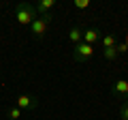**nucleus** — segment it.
<instances>
[{
	"instance_id": "1",
	"label": "nucleus",
	"mask_w": 128,
	"mask_h": 120,
	"mask_svg": "<svg viewBox=\"0 0 128 120\" xmlns=\"http://www.w3.org/2000/svg\"><path fill=\"white\" fill-rule=\"evenodd\" d=\"M36 17H38V13L34 9V5H30V2H19L15 7V22L22 28H30V24Z\"/></svg>"
},
{
	"instance_id": "2",
	"label": "nucleus",
	"mask_w": 128,
	"mask_h": 120,
	"mask_svg": "<svg viewBox=\"0 0 128 120\" xmlns=\"http://www.w3.org/2000/svg\"><path fill=\"white\" fill-rule=\"evenodd\" d=\"M51 19H54V15H38V17L30 24V34L34 39H43L47 34V30H49Z\"/></svg>"
},
{
	"instance_id": "3",
	"label": "nucleus",
	"mask_w": 128,
	"mask_h": 120,
	"mask_svg": "<svg viewBox=\"0 0 128 120\" xmlns=\"http://www.w3.org/2000/svg\"><path fill=\"white\" fill-rule=\"evenodd\" d=\"M13 105L19 107L22 111H32L38 107V99L34 94H28V92H19L17 97L13 99Z\"/></svg>"
},
{
	"instance_id": "4",
	"label": "nucleus",
	"mask_w": 128,
	"mask_h": 120,
	"mask_svg": "<svg viewBox=\"0 0 128 120\" xmlns=\"http://www.w3.org/2000/svg\"><path fill=\"white\" fill-rule=\"evenodd\" d=\"M73 58H75V62H81V65H86V62H90V60L94 58V47L81 41L79 45L73 47Z\"/></svg>"
},
{
	"instance_id": "5",
	"label": "nucleus",
	"mask_w": 128,
	"mask_h": 120,
	"mask_svg": "<svg viewBox=\"0 0 128 120\" xmlns=\"http://www.w3.org/2000/svg\"><path fill=\"white\" fill-rule=\"evenodd\" d=\"M111 94L126 103L128 101V79H115L113 86H111Z\"/></svg>"
},
{
	"instance_id": "6",
	"label": "nucleus",
	"mask_w": 128,
	"mask_h": 120,
	"mask_svg": "<svg viewBox=\"0 0 128 120\" xmlns=\"http://www.w3.org/2000/svg\"><path fill=\"white\" fill-rule=\"evenodd\" d=\"M98 41H100V30H96V28H88V30H83V43H88V45L94 47Z\"/></svg>"
},
{
	"instance_id": "7",
	"label": "nucleus",
	"mask_w": 128,
	"mask_h": 120,
	"mask_svg": "<svg viewBox=\"0 0 128 120\" xmlns=\"http://www.w3.org/2000/svg\"><path fill=\"white\" fill-rule=\"evenodd\" d=\"M38 15H51V11L56 9V0H41L38 5H34Z\"/></svg>"
},
{
	"instance_id": "8",
	"label": "nucleus",
	"mask_w": 128,
	"mask_h": 120,
	"mask_svg": "<svg viewBox=\"0 0 128 120\" xmlns=\"http://www.w3.org/2000/svg\"><path fill=\"white\" fill-rule=\"evenodd\" d=\"M68 41L73 43V47H75V45H79V43L83 41V30H81L79 26H73V28L68 30Z\"/></svg>"
},
{
	"instance_id": "9",
	"label": "nucleus",
	"mask_w": 128,
	"mask_h": 120,
	"mask_svg": "<svg viewBox=\"0 0 128 120\" xmlns=\"http://www.w3.org/2000/svg\"><path fill=\"white\" fill-rule=\"evenodd\" d=\"M100 45H102V49L115 47V45H118V39H115L113 34H105V37H100Z\"/></svg>"
},
{
	"instance_id": "10",
	"label": "nucleus",
	"mask_w": 128,
	"mask_h": 120,
	"mask_svg": "<svg viewBox=\"0 0 128 120\" xmlns=\"http://www.w3.org/2000/svg\"><path fill=\"white\" fill-rule=\"evenodd\" d=\"M22 116H24V111L19 107H15V105L6 109V118H11V120H22Z\"/></svg>"
},
{
	"instance_id": "11",
	"label": "nucleus",
	"mask_w": 128,
	"mask_h": 120,
	"mask_svg": "<svg viewBox=\"0 0 128 120\" xmlns=\"http://www.w3.org/2000/svg\"><path fill=\"white\" fill-rule=\"evenodd\" d=\"M118 49H115V47H109V49H102V58L105 60H109V62H113L115 58H118Z\"/></svg>"
},
{
	"instance_id": "12",
	"label": "nucleus",
	"mask_w": 128,
	"mask_h": 120,
	"mask_svg": "<svg viewBox=\"0 0 128 120\" xmlns=\"http://www.w3.org/2000/svg\"><path fill=\"white\" fill-rule=\"evenodd\" d=\"M73 7H75L77 11H86L88 7H90V0H75V2H73Z\"/></svg>"
},
{
	"instance_id": "13",
	"label": "nucleus",
	"mask_w": 128,
	"mask_h": 120,
	"mask_svg": "<svg viewBox=\"0 0 128 120\" xmlns=\"http://www.w3.org/2000/svg\"><path fill=\"white\" fill-rule=\"evenodd\" d=\"M120 118H122V120H128V101L120 105Z\"/></svg>"
},
{
	"instance_id": "14",
	"label": "nucleus",
	"mask_w": 128,
	"mask_h": 120,
	"mask_svg": "<svg viewBox=\"0 0 128 120\" xmlns=\"http://www.w3.org/2000/svg\"><path fill=\"white\" fill-rule=\"evenodd\" d=\"M115 49H118V54H120V56L128 54V47H126V43H118V45H115Z\"/></svg>"
},
{
	"instance_id": "15",
	"label": "nucleus",
	"mask_w": 128,
	"mask_h": 120,
	"mask_svg": "<svg viewBox=\"0 0 128 120\" xmlns=\"http://www.w3.org/2000/svg\"><path fill=\"white\" fill-rule=\"evenodd\" d=\"M124 43H126V47H128V34H126V39H124Z\"/></svg>"
}]
</instances>
